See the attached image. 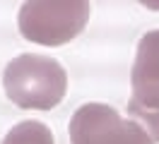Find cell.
<instances>
[{"mask_svg": "<svg viewBox=\"0 0 159 144\" xmlns=\"http://www.w3.org/2000/svg\"><path fill=\"white\" fill-rule=\"evenodd\" d=\"M2 86L15 106L31 111H51L65 98L68 72L53 58L27 53L5 65Z\"/></svg>", "mask_w": 159, "mask_h": 144, "instance_id": "1", "label": "cell"}, {"mask_svg": "<svg viewBox=\"0 0 159 144\" xmlns=\"http://www.w3.org/2000/svg\"><path fill=\"white\" fill-rule=\"evenodd\" d=\"M130 86L128 113L147 132L152 144L159 142V29L147 31L138 41Z\"/></svg>", "mask_w": 159, "mask_h": 144, "instance_id": "3", "label": "cell"}, {"mask_svg": "<svg viewBox=\"0 0 159 144\" xmlns=\"http://www.w3.org/2000/svg\"><path fill=\"white\" fill-rule=\"evenodd\" d=\"M92 15L89 2H24L20 7V34L41 46H63L82 34Z\"/></svg>", "mask_w": 159, "mask_h": 144, "instance_id": "2", "label": "cell"}, {"mask_svg": "<svg viewBox=\"0 0 159 144\" xmlns=\"http://www.w3.org/2000/svg\"><path fill=\"white\" fill-rule=\"evenodd\" d=\"M53 132L39 120H22L5 134L2 144H53Z\"/></svg>", "mask_w": 159, "mask_h": 144, "instance_id": "5", "label": "cell"}, {"mask_svg": "<svg viewBox=\"0 0 159 144\" xmlns=\"http://www.w3.org/2000/svg\"><path fill=\"white\" fill-rule=\"evenodd\" d=\"M72 144H152L135 120H128L106 103L80 106L70 120Z\"/></svg>", "mask_w": 159, "mask_h": 144, "instance_id": "4", "label": "cell"}]
</instances>
